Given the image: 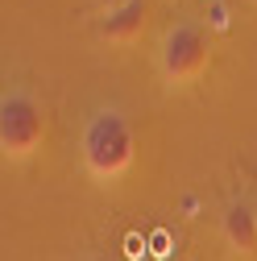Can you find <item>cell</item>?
<instances>
[{"mask_svg":"<svg viewBox=\"0 0 257 261\" xmlns=\"http://www.w3.org/2000/svg\"><path fill=\"white\" fill-rule=\"evenodd\" d=\"M46 128H50L46 108L29 91H9L0 100V153L9 162L34 158L46 141Z\"/></svg>","mask_w":257,"mask_h":261,"instance_id":"obj_2","label":"cell"},{"mask_svg":"<svg viewBox=\"0 0 257 261\" xmlns=\"http://www.w3.org/2000/svg\"><path fill=\"white\" fill-rule=\"evenodd\" d=\"M208 29H216V34L228 29V5H224V0H212L208 5Z\"/></svg>","mask_w":257,"mask_h":261,"instance_id":"obj_6","label":"cell"},{"mask_svg":"<svg viewBox=\"0 0 257 261\" xmlns=\"http://www.w3.org/2000/svg\"><path fill=\"white\" fill-rule=\"evenodd\" d=\"M158 62H162L166 83H174V87L195 83V79L208 71V62H212V29H208V25H195V21L174 25L170 34L162 38Z\"/></svg>","mask_w":257,"mask_h":261,"instance_id":"obj_3","label":"cell"},{"mask_svg":"<svg viewBox=\"0 0 257 261\" xmlns=\"http://www.w3.org/2000/svg\"><path fill=\"white\" fill-rule=\"evenodd\" d=\"M120 5H128V0H100V9H104V13H116Z\"/></svg>","mask_w":257,"mask_h":261,"instance_id":"obj_7","label":"cell"},{"mask_svg":"<svg viewBox=\"0 0 257 261\" xmlns=\"http://www.w3.org/2000/svg\"><path fill=\"white\" fill-rule=\"evenodd\" d=\"M224 241L245 257H257V203L233 199L224 207Z\"/></svg>","mask_w":257,"mask_h":261,"instance_id":"obj_5","label":"cell"},{"mask_svg":"<svg viewBox=\"0 0 257 261\" xmlns=\"http://www.w3.org/2000/svg\"><path fill=\"white\" fill-rule=\"evenodd\" d=\"M83 166L91 178L112 182L133 166V128L116 108L95 112L83 128Z\"/></svg>","mask_w":257,"mask_h":261,"instance_id":"obj_1","label":"cell"},{"mask_svg":"<svg viewBox=\"0 0 257 261\" xmlns=\"http://www.w3.org/2000/svg\"><path fill=\"white\" fill-rule=\"evenodd\" d=\"M145 21H149V0H128L116 13H104L100 21V38L112 46H128L145 34Z\"/></svg>","mask_w":257,"mask_h":261,"instance_id":"obj_4","label":"cell"},{"mask_svg":"<svg viewBox=\"0 0 257 261\" xmlns=\"http://www.w3.org/2000/svg\"><path fill=\"white\" fill-rule=\"evenodd\" d=\"M253 5H257V0H253Z\"/></svg>","mask_w":257,"mask_h":261,"instance_id":"obj_8","label":"cell"}]
</instances>
